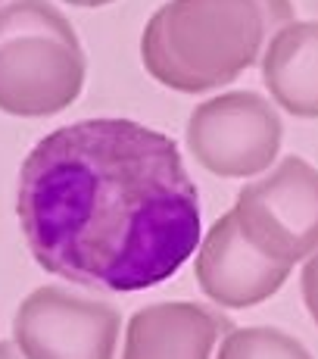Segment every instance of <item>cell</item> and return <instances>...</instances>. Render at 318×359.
<instances>
[{
    "label": "cell",
    "mask_w": 318,
    "mask_h": 359,
    "mask_svg": "<svg viewBox=\"0 0 318 359\" xmlns=\"http://www.w3.org/2000/svg\"><path fill=\"white\" fill-rule=\"evenodd\" d=\"M16 216L44 272L106 294L163 285L200 244L181 150L134 119H81L41 137L19 169Z\"/></svg>",
    "instance_id": "obj_1"
},
{
    "label": "cell",
    "mask_w": 318,
    "mask_h": 359,
    "mask_svg": "<svg viewBox=\"0 0 318 359\" xmlns=\"http://www.w3.org/2000/svg\"><path fill=\"white\" fill-rule=\"evenodd\" d=\"M287 22L290 0H169L144 29L141 60L159 85L203 94L240 79Z\"/></svg>",
    "instance_id": "obj_2"
},
{
    "label": "cell",
    "mask_w": 318,
    "mask_h": 359,
    "mask_svg": "<svg viewBox=\"0 0 318 359\" xmlns=\"http://www.w3.org/2000/svg\"><path fill=\"white\" fill-rule=\"evenodd\" d=\"M85 50L72 22L47 0L0 6V109L10 116H57L85 88Z\"/></svg>",
    "instance_id": "obj_3"
},
{
    "label": "cell",
    "mask_w": 318,
    "mask_h": 359,
    "mask_svg": "<svg viewBox=\"0 0 318 359\" xmlns=\"http://www.w3.org/2000/svg\"><path fill=\"white\" fill-rule=\"evenodd\" d=\"M240 234L262 257L290 266L318 253V169L303 156H284L234 200Z\"/></svg>",
    "instance_id": "obj_4"
},
{
    "label": "cell",
    "mask_w": 318,
    "mask_h": 359,
    "mask_svg": "<svg viewBox=\"0 0 318 359\" xmlns=\"http://www.w3.org/2000/svg\"><path fill=\"white\" fill-rule=\"evenodd\" d=\"M284 126L265 97L228 91L200 103L188 119L193 160L219 178H256L278 160Z\"/></svg>",
    "instance_id": "obj_5"
},
{
    "label": "cell",
    "mask_w": 318,
    "mask_h": 359,
    "mask_svg": "<svg viewBox=\"0 0 318 359\" xmlns=\"http://www.w3.org/2000/svg\"><path fill=\"white\" fill-rule=\"evenodd\" d=\"M122 316L69 287H38L19 303L13 341L22 359H113Z\"/></svg>",
    "instance_id": "obj_6"
},
{
    "label": "cell",
    "mask_w": 318,
    "mask_h": 359,
    "mask_svg": "<svg viewBox=\"0 0 318 359\" xmlns=\"http://www.w3.org/2000/svg\"><path fill=\"white\" fill-rule=\"evenodd\" d=\"M290 278V266L262 257L240 234L234 212H225L200 241L197 281L222 309H250L275 297Z\"/></svg>",
    "instance_id": "obj_7"
},
{
    "label": "cell",
    "mask_w": 318,
    "mask_h": 359,
    "mask_svg": "<svg viewBox=\"0 0 318 359\" xmlns=\"http://www.w3.org/2000/svg\"><path fill=\"white\" fill-rule=\"evenodd\" d=\"M231 328L222 313L200 303H153L131 316L122 359H212Z\"/></svg>",
    "instance_id": "obj_8"
},
{
    "label": "cell",
    "mask_w": 318,
    "mask_h": 359,
    "mask_svg": "<svg viewBox=\"0 0 318 359\" xmlns=\"http://www.w3.org/2000/svg\"><path fill=\"white\" fill-rule=\"evenodd\" d=\"M262 79L290 116L318 119V22H287L262 50Z\"/></svg>",
    "instance_id": "obj_9"
},
{
    "label": "cell",
    "mask_w": 318,
    "mask_h": 359,
    "mask_svg": "<svg viewBox=\"0 0 318 359\" xmlns=\"http://www.w3.org/2000/svg\"><path fill=\"white\" fill-rule=\"evenodd\" d=\"M216 359H312V353L287 331L253 325L228 331Z\"/></svg>",
    "instance_id": "obj_10"
},
{
    "label": "cell",
    "mask_w": 318,
    "mask_h": 359,
    "mask_svg": "<svg viewBox=\"0 0 318 359\" xmlns=\"http://www.w3.org/2000/svg\"><path fill=\"white\" fill-rule=\"evenodd\" d=\"M303 300H306V309L312 316V322L318 325V253L306 259V269H303Z\"/></svg>",
    "instance_id": "obj_11"
},
{
    "label": "cell",
    "mask_w": 318,
    "mask_h": 359,
    "mask_svg": "<svg viewBox=\"0 0 318 359\" xmlns=\"http://www.w3.org/2000/svg\"><path fill=\"white\" fill-rule=\"evenodd\" d=\"M63 4H69V6H85V10H94V6H106V4H113V0H63Z\"/></svg>",
    "instance_id": "obj_12"
}]
</instances>
